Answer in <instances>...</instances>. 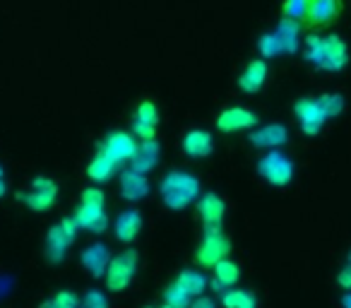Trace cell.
<instances>
[{
    "label": "cell",
    "mask_w": 351,
    "mask_h": 308,
    "mask_svg": "<svg viewBox=\"0 0 351 308\" xmlns=\"http://www.w3.org/2000/svg\"><path fill=\"white\" fill-rule=\"evenodd\" d=\"M303 56L317 70L339 73L349 65V46L339 34H308L303 39Z\"/></svg>",
    "instance_id": "6da1fadb"
},
{
    "label": "cell",
    "mask_w": 351,
    "mask_h": 308,
    "mask_svg": "<svg viewBox=\"0 0 351 308\" xmlns=\"http://www.w3.org/2000/svg\"><path fill=\"white\" fill-rule=\"evenodd\" d=\"M159 196L169 210L183 212L197 202V198L202 196V186L193 174L188 171H169L159 183Z\"/></svg>",
    "instance_id": "7a4b0ae2"
},
{
    "label": "cell",
    "mask_w": 351,
    "mask_h": 308,
    "mask_svg": "<svg viewBox=\"0 0 351 308\" xmlns=\"http://www.w3.org/2000/svg\"><path fill=\"white\" fill-rule=\"evenodd\" d=\"M80 229L89 234H104L108 229V215H106V196L99 188H84L80 205L75 210Z\"/></svg>",
    "instance_id": "3957f363"
},
{
    "label": "cell",
    "mask_w": 351,
    "mask_h": 308,
    "mask_svg": "<svg viewBox=\"0 0 351 308\" xmlns=\"http://www.w3.org/2000/svg\"><path fill=\"white\" fill-rule=\"evenodd\" d=\"M137 268H140V255H137L135 248H125L123 253L113 255L111 263H108L106 274H104L106 289H111V292H125L132 284V279H135Z\"/></svg>",
    "instance_id": "277c9868"
},
{
    "label": "cell",
    "mask_w": 351,
    "mask_h": 308,
    "mask_svg": "<svg viewBox=\"0 0 351 308\" xmlns=\"http://www.w3.org/2000/svg\"><path fill=\"white\" fill-rule=\"evenodd\" d=\"M77 234H80V224L73 215L56 222L49 229V234H46V258H49L51 263L65 260V255H68L70 246L75 244Z\"/></svg>",
    "instance_id": "5b68a950"
},
{
    "label": "cell",
    "mask_w": 351,
    "mask_h": 308,
    "mask_svg": "<svg viewBox=\"0 0 351 308\" xmlns=\"http://www.w3.org/2000/svg\"><path fill=\"white\" fill-rule=\"evenodd\" d=\"M258 174L269 183V186H289L293 181V174H296V167H293L291 159L279 150H267V154L258 159Z\"/></svg>",
    "instance_id": "8992f818"
},
{
    "label": "cell",
    "mask_w": 351,
    "mask_h": 308,
    "mask_svg": "<svg viewBox=\"0 0 351 308\" xmlns=\"http://www.w3.org/2000/svg\"><path fill=\"white\" fill-rule=\"evenodd\" d=\"M231 253V239L221 229H205L200 246L195 250V263L200 268H215L217 263L226 260Z\"/></svg>",
    "instance_id": "52a82bcc"
},
{
    "label": "cell",
    "mask_w": 351,
    "mask_h": 308,
    "mask_svg": "<svg viewBox=\"0 0 351 308\" xmlns=\"http://www.w3.org/2000/svg\"><path fill=\"white\" fill-rule=\"evenodd\" d=\"M20 200L29 207L32 212H46L56 205L58 200V183L49 176H36L32 181L29 191L25 196H20Z\"/></svg>",
    "instance_id": "ba28073f"
},
{
    "label": "cell",
    "mask_w": 351,
    "mask_h": 308,
    "mask_svg": "<svg viewBox=\"0 0 351 308\" xmlns=\"http://www.w3.org/2000/svg\"><path fill=\"white\" fill-rule=\"evenodd\" d=\"M293 116H296L303 135H308V137H315L327 123V116H325V111H322L320 102L311 97L296 99V104H293Z\"/></svg>",
    "instance_id": "9c48e42d"
},
{
    "label": "cell",
    "mask_w": 351,
    "mask_h": 308,
    "mask_svg": "<svg viewBox=\"0 0 351 308\" xmlns=\"http://www.w3.org/2000/svg\"><path fill=\"white\" fill-rule=\"evenodd\" d=\"M99 152H104L108 159H113L116 164H125L135 157L137 152V137L132 132H108L104 137V142L99 145Z\"/></svg>",
    "instance_id": "30bf717a"
},
{
    "label": "cell",
    "mask_w": 351,
    "mask_h": 308,
    "mask_svg": "<svg viewBox=\"0 0 351 308\" xmlns=\"http://www.w3.org/2000/svg\"><path fill=\"white\" fill-rule=\"evenodd\" d=\"M156 128H159V108H156L154 102L145 99V102L137 104L130 132L137 140H156Z\"/></svg>",
    "instance_id": "8fae6325"
},
{
    "label": "cell",
    "mask_w": 351,
    "mask_h": 308,
    "mask_svg": "<svg viewBox=\"0 0 351 308\" xmlns=\"http://www.w3.org/2000/svg\"><path fill=\"white\" fill-rule=\"evenodd\" d=\"M258 113L245 106H229L217 116V130L219 132H241L253 130L258 126Z\"/></svg>",
    "instance_id": "7c38bea8"
},
{
    "label": "cell",
    "mask_w": 351,
    "mask_h": 308,
    "mask_svg": "<svg viewBox=\"0 0 351 308\" xmlns=\"http://www.w3.org/2000/svg\"><path fill=\"white\" fill-rule=\"evenodd\" d=\"M341 8H344L341 0H311L306 25L303 27H308V29H322V27L335 25L341 15Z\"/></svg>",
    "instance_id": "4fadbf2b"
},
{
    "label": "cell",
    "mask_w": 351,
    "mask_h": 308,
    "mask_svg": "<svg viewBox=\"0 0 351 308\" xmlns=\"http://www.w3.org/2000/svg\"><path fill=\"white\" fill-rule=\"evenodd\" d=\"M195 205H197V215H200L205 229H221L224 217H226L224 198L217 196V193H202Z\"/></svg>",
    "instance_id": "5bb4252c"
},
{
    "label": "cell",
    "mask_w": 351,
    "mask_h": 308,
    "mask_svg": "<svg viewBox=\"0 0 351 308\" xmlns=\"http://www.w3.org/2000/svg\"><path fill=\"white\" fill-rule=\"evenodd\" d=\"M289 130L282 123H267V126H260L258 130H250L248 142L258 150H279L282 145H287Z\"/></svg>",
    "instance_id": "9a60e30c"
},
{
    "label": "cell",
    "mask_w": 351,
    "mask_h": 308,
    "mask_svg": "<svg viewBox=\"0 0 351 308\" xmlns=\"http://www.w3.org/2000/svg\"><path fill=\"white\" fill-rule=\"evenodd\" d=\"M111 250H108L106 244H89L87 248L80 253V263L82 268L89 272V277H104L108 270V263H111Z\"/></svg>",
    "instance_id": "2e32d148"
},
{
    "label": "cell",
    "mask_w": 351,
    "mask_h": 308,
    "mask_svg": "<svg viewBox=\"0 0 351 308\" xmlns=\"http://www.w3.org/2000/svg\"><path fill=\"white\" fill-rule=\"evenodd\" d=\"M142 231V212L135 207H128L113 222V236H116L118 244H132V241L140 236Z\"/></svg>",
    "instance_id": "e0dca14e"
},
{
    "label": "cell",
    "mask_w": 351,
    "mask_h": 308,
    "mask_svg": "<svg viewBox=\"0 0 351 308\" xmlns=\"http://www.w3.org/2000/svg\"><path fill=\"white\" fill-rule=\"evenodd\" d=\"M183 152L191 159H207L215 152V137L205 128H193L183 135Z\"/></svg>",
    "instance_id": "ac0fdd59"
},
{
    "label": "cell",
    "mask_w": 351,
    "mask_h": 308,
    "mask_svg": "<svg viewBox=\"0 0 351 308\" xmlns=\"http://www.w3.org/2000/svg\"><path fill=\"white\" fill-rule=\"evenodd\" d=\"M118 186H121V196L125 198V200H130V202L145 200V198L149 196V191H152L147 174H137V171H132V169L121 171V176H118Z\"/></svg>",
    "instance_id": "d6986e66"
},
{
    "label": "cell",
    "mask_w": 351,
    "mask_h": 308,
    "mask_svg": "<svg viewBox=\"0 0 351 308\" xmlns=\"http://www.w3.org/2000/svg\"><path fill=\"white\" fill-rule=\"evenodd\" d=\"M267 73H269V65L265 58L250 60V63L243 68V73L239 75V89L245 94L260 92V89L265 87V82H267Z\"/></svg>",
    "instance_id": "ffe728a7"
},
{
    "label": "cell",
    "mask_w": 351,
    "mask_h": 308,
    "mask_svg": "<svg viewBox=\"0 0 351 308\" xmlns=\"http://www.w3.org/2000/svg\"><path fill=\"white\" fill-rule=\"evenodd\" d=\"M159 152L161 147L156 140H140L137 142L135 157L130 159V169L137 174H149L159 164Z\"/></svg>",
    "instance_id": "44dd1931"
},
{
    "label": "cell",
    "mask_w": 351,
    "mask_h": 308,
    "mask_svg": "<svg viewBox=\"0 0 351 308\" xmlns=\"http://www.w3.org/2000/svg\"><path fill=\"white\" fill-rule=\"evenodd\" d=\"M301 27L298 22L293 20H279L277 29H274V36H277L279 41V49H282V56H291L298 51V46H301Z\"/></svg>",
    "instance_id": "7402d4cb"
},
{
    "label": "cell",
    "mask_w": 351,
    "mask_h": 308,
    "mask_svg": "<svg viewBox=\"0 0 351 308\" xmlns=\"http://www.w3.org/2000/svg\"><path fill=\"white\" fill-rule=\"evenodd\" d=\"M215 277H212V287H215V292H229V289L236 287V282L241 279V268L234 263V260H221V263H217L215 268Z\"/></svg>",
    "instance_id": "603a6c76"
},
{
    "label": "cell",
    "mask_w": 351,
    "mask_h": 308,
    "mask_svg": "<svg viewBox=\"0 0 351 308\" xmlns=\"http://www.w3.org/2000/svg\"><path fill=\"white\" fill-rule=\"evenodd\" d=\"M173 284L178 289H183L191 298L205 296L207 292V277L202 272H197V270H183V272H178Z\"/></svg>",
    "instance_id": "cb8c5ba5"
},
{
    "label": "cell",
    "mask_w": 351,
    "mask_h": 308,
    "mask_svg": "<svg viewBox=\"0 0 351 308\" xmlns=\"http://www.w3.org/2000/svg\"><path fill=\"white\" fill-rule=\"evenodd\" d=\"M116 167L118 164L113 162V159H108L104 152H97V157L92 159V162L87 164V176L89 181L94 183H106L113 178V174H116Z\"/></svg>",
    "instance_id": "d4e9b609"
},
{
    "label": "cell",
    "mask_w": 351,
    "mask_h": 308,
    "mask_svg": "<svg viewBox=\"0 0 351 308\" xmlns=\"http://www.w3.org/2000/svg\"><path fill=\"white\" fill-rule=\"evenodd\" d=\"M221 306L224 308H258V298L245 289H229L221 294Z\"/></svg>",
    "instance_id": "484cf974"
},
{
    "label": "cell",
    "mask_w": 351,
    "mask_h": 308,
    "mask_svg": "<svg viewBox=\"0 0 351 308\" xmlns=\"http://www.w3.org/2000/svg\"><path fill=\"white\" fill-rule=\"evenodd\" d=\"M39 308H80V294L73 289H60V292L51 294Z\"/></svg>",
    "instance_id": "4316f807"
},
{
    "label": "cell",
    "mask_w": 351,
    "mask_h": 308,
    "mask_svg": "<svg viewBox=\"0 0 351 308\" xmlns=\"http://www.w3.org/2000/svg\"><path fill=\"white\" fill-rule=\"evenodd\" d=\"M308 8H311V0H284L282 3V17L284 20L298 22V25H306Z\"/></svg>",
    "instance_id": "83f0119b"
},
{
    "label": "cell",
    "mask_w": 351,
    "mask_h": 308,
    "mask_svg": "<svg viewBox=\"0 0 351 308\" xmlns=\"http://www.w3.org/2000/svg\"><path fill=\"white\" fill-rule=\"evenodd\" d=\"M317 102H320L327 121H332V118H337L341 111H344V97H341V94H335V92H332V94H320V97H317Z\"/></svg>",
    "instance_id": "f1b7e54d"
},
{
    "label": "cell",
    "mask_w": 351,
    "mask_h": 308,
    "mask_svg": "<svg viewBox=\"0 0 351 308\" xmlns=\"http://www.w3.org/2000/svg\"><path fill=\"white\" fill-rule=\"evenodd\" d=\"M258 51L265 60L279 58V56H282V49H279V41H277V36H274V32H265V34H260Z\"/></svg>",
    "instance_id": "f546056e"
},
{
    "label": "cell",
    "mask_w": 351,
    "mask_h": 308,
    "mask_svg": "<svg viewBox=\"0 0 351 308\" xmlns=\"http://www.w3.org/2000/svg\"><path fill=\"white\" fill-rule=\"evenodd\" d=\"M193 303V298L188 296L183 289H178L176 284H169L164 292V306L169 308H188Z\"/></svg>",
    "instance_id": "4dcf8cb0"
},
{
    "label": "cell",
    "mask_w": 351,
    "mask_h": 308,
    "mask_svg": "<svg viewBox=\"0 0 351 308\" xmlns=\"http://www.w3.org/2000/svg\"><path fill=\"white\" fill-rule=\"evenodd\" d=\"M80 308H108V301L99 289H89L84 296L80 298Z\"/></svg>",
    "instance_id": "1f68e13d"
},
{
    "label": "cell",
    "mask_w": 351,
    "mask_h": 308,
    "mask_svg": "<svg viewBox=\"0 0 351 308\" xmlns=\"http://www.w3.org/2000/svg\"><path fill=\"white\" fill-rule=\"evenodd\" d=\"M337 284H339L341 289H346V292H351V268L349 265H344V268L339 270V274H337Z\"/></svg>",
    "instance_id": "d6a6232c"
},
{
    "label": "cell",
    "mask_w": 351,
    "mask_h": 308,
    "mask_svg": "<svg viewBox=\"0 0 351 308\" xmlns=\"http://www.w3.org/2000/svg\"><path fill=\"white\" fill-rule=\"evenodd\" d=\"M188 308H217V301L210 296H197V298H193V303Z\"/></svg>",
    "instance_id": "836d02e7"
},
{
    "label": "cell",
    "mask_w": 351,
    "mask_h": 308,
    "mask_svg": "<svg viewBox=\"0 0 351 308\" xmlns=\"http://www.w3.org/2000/svg\"><path fill=\"white\" fill-rule=\"evenodd\" d=\"M8 193V183H5V171H3V167H0V198H5Z\"/></svg>",
    "instance_id": "e575fe53"
},
{
    "label": "cell",
    "mask_w": 351,
    "mask_h": 308,
    "mask_svg": "<svg viewBox=\"0 0 351 308\" xmlns=\"http://www.w3.org/2000/svg\"><path fill=\"white\" fill-rule=\"evenodd\" d=\"M341 308H351V292H346L344 296H341Z\"/></svg>",
    "instance_id": "d590c367"
},
{
    "label": "cell",
    "mask_w": 351,
    "mask_h": 308,
    "mask_svg": "<svg viewBox=\"0 0 351 308\" xmlns=\"http://www.w3.org/2000/svg\"><path fill=\"white\" fill-rule=\"evenodd\" d=\"M346 265L351 268V250H349V255H346Z\"/></svg>",
    "instance_id": "8d00e7d4"
},
{
    "label": "cell",
    "mask_w": 351,
    "mask_h": 308,
    "mask_svg": "<svg viewBox=\"0 0 351 308\" xmlns=\"http://www.w3.org/2000/svg\"><path fill=\"white\" fill-rule=\"evenodd\" d=\"M145 308H169V306H145Z\"/></svg>",
    "instance_id": "74e56055"
}]
</instances>
